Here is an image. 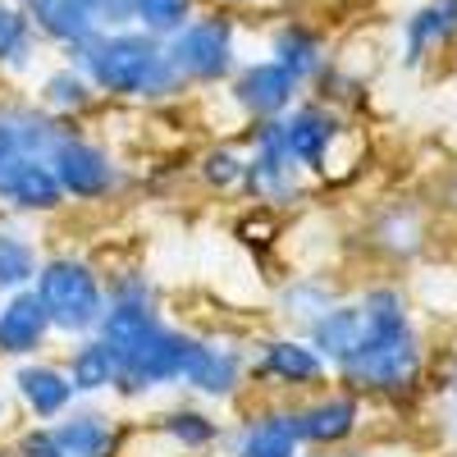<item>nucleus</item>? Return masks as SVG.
Instances as JSON below:
<instances>
[{
	"mask_svg": "<svg viewBox=\"0 0 457 457\" xmlns=\"http://www.w3.org/2000/svg\"><path fill=\"white\" fill-rule=\"evenodd\" d=\"M361 411H366V398L353 394L348 385L338 389H312L302 398H288V416H293V430H297V444L302 453H334V448H348L361 430Z\"/></svg>",
	"mask_w": 457,
	"mask_h": 457,
	"instance_id": "nucleus-10",
	"label": "nucleus"
},
{
	"mask_svg": "<svg viewBox=\"0 0 457 457\" xmlns=\"http://www.w3.org/2000/svg\"><path fill=\"white\" fill-rule=\"evenodd\" d=\"M46 60V42L19 0H0V79H32Z\"/></svg>",
	"mask_w": 457,
	"mask_h": 457,
	"instance_id": "nucleus-23",
	"label": "nucleus"
},
{
	"mask_svg": "<svg viewBox=\"0 0 457 457\" xmlns=\"http://www.w3.org/2000/svg\"><path fill=\"white\" fill-rule=\"evenodd\" d=\"M243 151H247L243 197L256 211H288L307 197V174H302V165L288 156L279 120L243 124Z\"/></svg>",
	"mask_w": 457,
	"mask_h": 457,
	"instance_id": "nucleus-6",
	"label": "nucleus"
},
{
	"mask_svg": "<svg viewBox=\"0 0 457 457\" xmlns=\"http://www.w3.org/2000/svg\"><path fill=\"white\" fill-rule=\"evenodd\" d=\"M334 302H338V293H334L325 279H316V275H297V279H288V284L279 288L275 307H279V320H284L293 334H307V325H312L320 312H329Z\"/></svg>",
	"mask_w": 457,
	"mask_h": 457,
	"instance_id": "nucleus-28",
	"label": "nucleus"
},
{
	"mask_svg": "<svg viewBox=\"0 0 457 457\" xmlns=\"http://www.w3.org/2000/svg\"><path fill=\"white\" fill-rule=\"evenodd\" d=\"M69 385L79 398H101V394H114V357L110 348L96 338V334H83V338H69V348L60 357Z\"/></svg>",
	"mask_w": 457,
	"mask_h": 457,
	"instance_id": "nucleus-26",
	"label": "nucleus"
},
{
	"mask_svg": "<svg viewBox=\"0 0 457 457\" xmlns=\"http://www.w3.org/2000/svg\"><path fill=\"white\" fill-rule=\"evenodd\" d=\"M165 55L187 92H220L243 64V14L206 5L165 37Z\"/></svg>",
	"mask_w": 457,
	"mask_h": 457,
	"instance_id": "nucleus-3",
	"label": "nucleus"
},
{
	"mask_svg": "<svg viewBox=\"0 0 457 457\" xmlns=\"http://www.w3.org/2000/svg\"><path fill=\"white\" fill-rule=\"evenodd\" d=\"M55 343L51 316L42 307V297L32 288H19L10 297H0V361H28L42 357Z\"/></svg>",
	"mask_w": 457,
	"mask_h": 457,
	"instance_id": "nucleus-16",
	"label": "nucleus"
},
{
	"mask_svg": "<svg viewBox=\"0 0 457 457\" xmlns=\"http://www.w3.org/2000/svg\"><path fill=\"white\" fill-rule=\"evenodd\" d=\"M32 101L51 110L55 120L64 124H87L92 114L105 105L101 92L92 87V79L64 55H55V64H46L42 73H37V83H32Z\"/></svg>",
	"mask_w": 457,
	"mask_h": 457,
	"instance_id": "nucleus-17",
	"label": "nucleus"
},
{
	"mask_svg": "<svg viewBox=\"0 0 457 457\" xmlns=\"http://www.w3.org/2000/svg\"><path fill=\"white\" fill-rule=\"evenodd\" d=\"M183 348H187V329L174 325L170 316L156 320L142 338H133L129 348L114 353V398L142 403L165 389H179Z\"/></svg>",
	"mask_w": 457,
	"mask_h": 457,
	"instance_id": "nucleus-7",
	"label": "nucleus"
},
{
	"mask_svg": "<svg viewBox=\"0 0 457 457\" xmlns=\"http://www.w3.org/2000/svg\"><path fill=\"white\" fill-rule=\"evenodd\" d=\"M5 220H10V211H5V206H0V224H5Z\"/></svg>",
	"mask_w": 457,
	"mask_h": 457,
	"instance_id": "nucleus-37",
	"label": "nucleus"
},
{
	"mask_svg": "<svg viewBox=\"0 0 457 457\" xmlns=\"http://www.w3.org/2000/svg\"><path fill=\"white\" fill-rule=\"evenodd\" d=\"M179 389L187 398H202V403H238L252 389V379H247V348L238 338L187 329Z\"/></svg>",
	"mask_w": 457,
	"mask_h": 457,
	"instance_id": "nucleus-9",
	"label": "nucleus"
},
{
	"mask_svg": "<svg viewBox=\"0 0 457 457\" xmlns=\"http://www.w3.org/2000/svg\"><path fill=\"white\" fill-rule=\"evenodd\" d=\"M361 307L357 302H334L329 312H320L312 325H307V343L329 361V370L338 375L343 366H348V357L357 353L361 343Z\"/></svg>",
	"mask_w": 457,
	"mask_h": 457,
	"instance_id": "nucleus-25",
	"label": "nucleus"
},
{
	"mask_svg": "<svg viewBox=\"0 0 457 457\" xmlns=\"http://www.w3.org/2000/svg\"><path fill=\"white\" fill-rule=\"evenodd\" d=\"M279 129H284L288 156L302 165V174H329L334 146L343 142V129H348V124H343L338 105L302 92V96L279 114Z\"/></svg>",
	"mask_w": 457,
	"mask_h": 457,
	"instance_id": "nucleus-11",
	"label": "nucleus"
},
{
	"mask_svg": "<svg viewBox=\"0 0 457 457\" xmlns=\"http://www.w3.org/2000/svg\"><path fill=\"white\" fill-rule=\"evenodd\" d=\"M329 361L307 343V334H261L247 343V379L252 389H265V394H279L284 403L288 398H302L312 389H325L329 385Z\"/></svg>",
	"mask_w": 457,
	"mask_h": 457,
	"instance_id": "nucleus-8",
	"label": "nucleus"
},
{
	"mask_svg": "<svg viewBox=\"0 0 457 457\" xmlns=\"http://www.w3.org/2000/svg\"><path fill=\"white\" fill-rule=\"evenodd\" d=\"M10 453L14 457H64V448L55 444L51 426H37V421H28V426H19L10 435Z\"/></svg>",
	"mask_w": 457,
	"mask_h": 457,
	"instance_id": "nucleus-32",
	"label": "nucleus"
},
{
	"mask_svg": "<svg viewBox=\"0 0 457 457\" xmlns=\"http://www.w3.org/2000/svg\"><path fill=\"white\" fill-rule=\"evenodd\" d=\"M265 55H270L275 64H284L302 87H312L325 73V64L334 60L325 32L316 23H307V19H279V23H270V32H265Z\"/></svg>",
	"mask_w": 457,
	"mask_h": 457,
	"instance_id": "nucleus-19",
	"label": "nucleus"
},
{
	"mask_svg": "<svg viewBox=\"0 0 457 457\" xmlns=\"http://www.w3.org/2000/svg\"><path fill=\"white\" fill-rule=\"evenodd\" d=\"M151 430L183 457H206V453H215L224 444V421L202 398H183V403L156 411L151 416Z\"/></svg>",
	"mask_w": 457,
	"mask_h": 457,
	"instance_id": "nucleus-22",
	"label": "nucleus"
},
{
	"mask_svg": "<svg viewBox=\"0 0 457 457\" xmlns=\"http://www.w3.org/2000/svg\"><path fill=\"white\" fill-rule=\"evenodd\" d=\"M0 457H14V453H10V439H0Z\"/></svg>",
	"mask_w": 457,
	"mask_h": 457,
	"instance_id": "nucleus-35",
	"label": "nucleus"
},
{
	"mask_svg": "<svg viewBox=\"0 0 457 457\" xmlns=\"http://www.w3.org/2000/svg\"><path fill=\"white\" fill-rule=\"evenodd\" d=\"M10 398L19 403V411L37 426H51L60 416L79 403L73 394L69 375L60 361H51L46 353L42 357H28V361H10Z\"/></svg>",
	"mask_w": 457,
	"mask_h": 457,
	"instance_id": "nucleus-14",
	"label": "nucleus"
},
{
	"mask_svg": "<svg viewBox=\"0 0 457 457\" xmlns=\"http://www.w3.org/2000/svg\"><path fill=\"white\" fill-rule=\"evenodd\" d=\"M334 457H370V453H338V448H334Z\"/></svg>",
	"mask_w": 457,
	"mask_h": 457,
	"instance_id": "nucleus-36",
	"label": "nucleus"
},
{
	"mask_svg": "<svg viewBox=\"0 0 457 457\" xmlns=\"http://www.w3.org/2000/svg\"><path fill=\"white\" fill-rule=\"evenodd\" d=\"M64 133V120L42 110L23 92H0V179H5L19 161L51 156L55 137Z\"/></svg>",
	"mask_w": 457,
	"mask_h": 457,
	"instance_id": "nucleus-13",
	"label": "nucleus"
},
{
	"mask_svg": "<svg viewBox=\"0 0 457 457\" xmlns=\"http://www.w3.org/2000/svg\"><path fill=\"white\" fill-rule=\"evenodd\" d=\"M42 243L28 224H19V215H10L0 224V297H10L19 288H32L37 265H42Z\"/></svg>",
	"mask_w": 457,
	"mask_h": 457,
	"instance_id": "nucleus-27",
	"label": "nucleus"
},
{
	"mask_svg": "<svg viewBox=\"0 0 457 457\" xmlns=\"http://www.w3.org/2000/svg\"><path fill=\"white\" fill-rule=\"evenodd\" d=\"M197 183L206 187L211 197H228V193H243V174H247V151L243 142H211L197 165H193Z\"/></svg>",
	"mask_w": 457,
	"mask_h": 457,
	"instance_id": "nucleus-29",
	"label": "nucleus"
},
{
	"mask_svg": "<svg viewBox=\"0 0 457 457\" xmlns=\"http://www.w3.org/2000/svg\"><path fill=\"white\" fill-rule=\"evenodd\" d=\"M32 293L42 297L55 338L69 343V338L96 334L105 312V270L83 252H46L42 265H37Z\"/></svg>",
	"mask_w": 457,
	"mask_h": 457,
	"instance_id": "nucleus-4",
	"label": "nucleus"
},
{
	"mask_svg": "<svg viewBox=\"0 0 457 457\" xmlns=\"http://www.w3.org/2000/svg\"><path fill=\"white\" fill-rule=\"evenodd\" d=\"M307 92L284 64H275L270 55H252L234 69V79L224 83V101L234 105V114L243 124L256 120H279V114Z\"/></svg>",
	"mask_w": 457,
	"mask_h": 457,
	"instance_id": "nucleus-12",
	"label": "nucleus"
},
{
	"mask_svg": "<svg viewBox=\"0 0 457 457\" xmlns=\"http://www.w3.org/2000/svg\"><path fill=\"white\" fill-rule=\"evenodd\" d=\"M211 0H133V28L151 32V37H165L179 32L187 19H193L197 10H206Z\"/></svg>",
	"mask_w": 457,
	"mask_h": 457,
	"instance_id": "nucleus-30",
	"label": "nucleus"
},
{
	"mask_svg": "<svg viewBox=\"0 0 457 457\" xmlns=\"http://www.w3.org/2000/svg\"><path fill=\"white\" fill-rule=\"evenodd\" d=\"M51 435L64 448V457H120L124 453L120 416H110L101 407H83V398L73 403L60 421H51Z\"/></svg>",
	"mask_w": 457,
	"mask_h": 457,
	"instance_id": "nucleus-21",
	"label": "nucleus"
},
{
	"mask_svg": "<svg viewBox=\"0 0 457 457\" xmlns=\"http://www.w3.org/2000/svg\"><path fill=\"white\" fill-rule=\"evenodd\" d=\"M448 42H457V0H426L403 23V64H426Z\"/></svg>",
	"mask_w": 457,
	"mask_h": 457,
	"instance_id": "nucleus-24",
	"label": "nucleus"
},
{
	"mask_svg": "<svg viewBox=\"0 0 457 457\" xmlns=\"http://www.w3.org/2000/svg\"><path fill=\"white\" fill-rule=\"evenodd\" d=\"M64 60H73L92 87L101 92L105 105H142V110H165L187 101V87L174 73L165 42L151 37L142 28H101L87 42L60 51Z\"/></svg>",
	"mask_w": 457,
	"mask_h": 457,
	"instance_id": "nucleus-2",
	"label": "nucleus"
},
{
	"mask_svg": "<svg viewBox=\"0 0 457 457\" xmlns=\"http://www.w3.org/2000/svg\"><path fill=\"white\" fill-rule=\"evenodd\" d=\"M220 448H228V457H302L284 398H265V403L247 407L243 421L234 430H224Z\"/></svg>",
	"mask_w": 457,
	"mask_h": 457,
	"instance_id": "nucleus-15",
	"label": "nucleus"
},
{
	"mask_svg": "<svg viewBox=\"0 0 457 457\" xmlns=\"http://www.w3.org/2000/svg\"><path fill=\"white\" fill-rule=\"evenodd\" d=\"M375 243L394 252V256H411L416 247H421V220H416L407 206H394L375 220Z\"/></svg>",
	"mask_w": 457,
	"mask_h": 457,
	"instance_id": "nucleus-31",
	"label": "nucleus"
},
{
	"mask_svg": "<svg viewBox=\"0 0 457 457\" xmlns=\"http://www.w3.org/2000/svg\"><path fill=\"white\" fill-rule=\"evenodd\" d=\"M46 51H69L101 32V0H19Z\"/></svg>",
	"mask_w": 457,
	"mask_h": 457,
	"instance_id": "nucleus-20",
	"label": "nucleus"
},
{
	"mask_svg": "<svg viewBox=\"0 0 457 457\" xmlns=\"http://www.w3.org/2000/svg\"><path fill=\"white\" fill-rule=\"evenodd\" d=\"M0 206L19 220H51L69 202H64V187H60L51 161L32 156V161H19L5 179H0Z\"/></svg>",
	"mask_w": 457,
	"mask_h": 457,
	"instance_id": "nucleus-18",
	"label": "nucleus"
},
{
	"mask_svg": "<svg viewBox=\"0 0 457 457\" xmlns=\"http://www.w3.org/2000/svg\"><path fill=\"white\" fill-rule=\"evenodd\" d=\"M220 10H234V14H252V10H270L275 0H211Z\"/></svg>",
	"mask_w": 457,
	"mask_h": 457,
	"instance_id": "nucleus-33",
	"label": "nucleus"
},
{
	"mask_svg": "<svg viewBox=\"0 0 457 457\" xmlns=\"http://www.w3.org/2000/svg\"><path fill=\"white\" fill-rule=\"evenodd\" d=\"M14 426V403H10V394L5 389H0V435H5Z\"/></svg>",
	"mask_w": 457,
	"mask_h": 457,
	"instance_id": "nucleus-34",
	"label": "nucleus"
},
{
	"mask_svg": "<svg viewBox=\"0 0 457 457\" xmlns=\"http://www.w3.org/2000/svg\"><path fill=\"white\" fill-rule=\"evenodd\" d=\"M51 170L64 187L69 206H105L129 187V170L114 151L87 129V124H64V133L51 146Z\"/></svg>",
	"mask_w": 457,
	"mask_h": 457,
	"instance_id": "nucleus-5",
	"label": "nucleus"
},
{
	"mask_svg": "<svg viewBox=\"0 0 457 457\" xmlns=\"http://www.w3.org/2000/svg\"><path fill=\"white\" fill-rule=\"evenodd\" d=\"M361 307V343L338 370V385L361 398H407L426 375V348L411 320V302L394 284H375L357 297Z\"/></svg>",
	"mask_w": 457,
	"mask_h": 457,
	"instance_id": "nucleus-1",
	"label": "nucleus"
}]
</instances>
